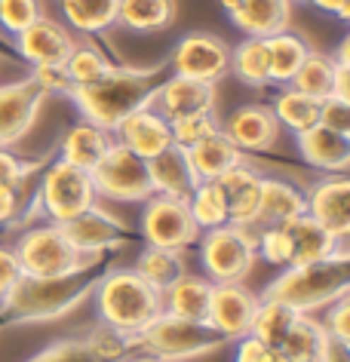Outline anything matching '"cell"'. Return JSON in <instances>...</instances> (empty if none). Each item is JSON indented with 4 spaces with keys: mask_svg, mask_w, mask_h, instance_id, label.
<instances>
[{
    "mask_svg": "<svg viewBox=\"0 0 350 362\" xmlns=\"http://www.w3.org/2000/svg\"><path fill=\"white\" fill-rule=\"evenodd\" d=\"M28 163H22L10 148H0V185L4 187H19L28 181Z\"/></svg>",
    "mask_w": 350,
    "mask_h": 362,
    "instance_id": "cell-46",
    "label": "cell"
},
{
    "mask_svg": "<svg viewBox=\"0 0 350 362\" xmlns=\"http://www.w3.org/2000/svg\"><path fill=\"white\" fill-rule=\"evenodd\" d=\"M258 298L243 288L240 283H212V301H209V322L215 332L228 338H246L252 329Z\"/></svg>",
    "mask_w": 350,
    "mask_h": 362,
    "instance_id": "cell-13",
    "label": "cell"
},
{
    "mask_svg": "<svg viewBox=\"0 0 350 362\" xmlns=\"http://www.w3.org/2000/svg\"><path fill=\"white\" fill-rule=\"evenodd\" d=\"M40 200L43 209L56 224H68L74 221L77 215H83L86 209L95 206V185L93 175L86 169H77L71 163L59 160L52 163L43 175L40 185Z\"/></svg>",
    "mask_w": 350,
    "mask_h": 362,
    "instance_id": "cell-8",
    "label": "cell"
},
{
    "mask_svg": "<svg viewBox=\"0 0 350 362\" xmlns=\"http://www.w3.org/2000/svg\"><path fill=\"white\" fill-rule=\"evenodd\" d=\"M43 95L47 93L34 83V77L0 86V148H10L28 135L43 105Z\"/></svg>",
    "mask_w": 350,
    "mask_h": 362,
    "instance_id": "cell-12",
    "label": "cell"
},
{
    "mask_svg": "<svg viewBox=\"0 0 350 362\" xmlns=\"http://www.w3.org/2000/svg\"><path fill=\"white\" fill-rule=\"evenodd\" d=\"M95 185V194L111 197V200H148L154 194L148 175V160H141L139 153H132L129 148H123L120 141H114L107 153L95 163V169H89Z\"/></svg>",
    "mask_w": 350,
    "mask_h": 362,
    "instance_id": "cell-7",
    "label": "cell"
},
{
    "mask_svg": "<svg viewBox=\"0 0 350 362\" xmlns=\"http://www.w3.org/2000/svg\"><path fill=\"white\" fill-rule=\"evenodd\" d=\"M160 86V71L154 68H111L102 80L86 86H71L68 95L83 111L89 123L114 132L123 117L151 105Z\"/></svg>",
    "mask_w": 350,
    "mask_h": 362,
    "instance_id": "cell-1",
    "label": "cell"
},
{
    "mask_svg": "<svg viewBox=\"0 0 350 362\" xmlns=\"http://www.w3.org/2000/svg\"><path fill=\"white\" fill-rule=\"evenodd\" d=\"M258 258V243L246 228L224 224L203 237L200 261L209 283H240Z\"/></svg>",
    "mask_w": 350,
    "mask_h": 362,
    "instance_id": "cell-6",
    "label": "cell"
},
{
    "mask_svg": "<svg viewBox=\"0 0 350 362\" xmlns=\"http://www.w3.org/2000/svg\"><path fill=\"white\" fill-rule=\"evenodd\" d=\"M231 68V49L228 43L218 40L215 34L194 31L178 40L173 52V71L175 77H191L200 83H215L218 77L228 74Z\"/></svg>",
    "mask_w": 350,
    "mask_h": 362,
    "instance_id": "cell-11",
    "label": "cell"
},
{
    "mask_svg": "<svg viewBox=\"0 0 350 362\" xmlns=\"http://www.w3.org/2000/svg\"><path fill=\"white\" fill-rule=\"evenodd\" d=\"M22 279H25V274H22V264H19V258H16V252L0 246V298L6 301Z\"/></svg>",
    "mask_w": 350,
    "mask_h": 362,
    "instance_id": "cell-47",
    "label": "cell"
},
{
    "mask_svg": "<svg viewBox=\"0 0 350 362\" xmlns=\"http://www.w3.org/2000/svg\"><path fill=\"white\" fill-rule=\"evenodd\" d=\"M280 353H276L271 344L252 338V334H246V338H240V347H237V362H274Z\"/></svg>",
    "mask_w": 350,
    "mask_h": 362,
    "instance_id": "cell-48",
    "label": "cell"
},
{
    "mask_svg": "<svg viewBox=\"0 0 350 362\" xmlns=\"http://www.w3.org/2000/svg\"><path fill=\"white\" fill-rule=\"evenodd\" d=\"M228 13L246 37H274L289 28L292 0H237Z\"/></svg>",
    "mask_w": 350,
    "mask_h": 362,
    "instance_id": "cell-23",
    "label": "cell"
},
{
    "mask_svg": "<svg viewBox=\"0 0 350 362\" xmlns=\"http://www.w3.org/2000/svg\"><path fill=\"white\" fill-rule=\"evenodd\" d=\"M255 243H258V249H262L267 264H274V267L292 264V246H289V237H286L283 224H267L262 240H255Z\"/></svg>",
    "mask_w": 350,
    "mask_h": 362,
    "instance_id": "cell-42",
    "label": "cell"
},
{
    "mask_svg": "<svg viewBox=\"0 0 350 362\" xmlns=\"http://www.w3.org/2000/svg\"><path fill=\"white\" fill-rule=\"evenodd\" d=\"M320 362H350L347 344L329 338V341H326V350H322V356H320Z\"/></svg>",
    "mask_w": 350,
    "mask_h": 362,
    "instance_id": "cell-52",
    "label": "cell"
},
{
    "mask_svg": "<svg viewBox=\"0 0 350 362\" xmlns=\"http://www.w3.org/2000/svg\"><path fill=\"white\" fill-rule=\"evenodd\" d=\"M320 126H326L332 132H341V135H350V102L344 98H322L320 102Z\"/></svg>",
    "mask_w": 350,
    "mask_h": 362,
    "instance_id": "cell-44",
    "label": "cell"
},
{
    "mask_svg": "<svg viewBox=\"0 0 350 362\" xmlns=\"http://www.w3.org/2000/svg\"><path fill=\"white\" fill-rule=\"evenodd\" d=\"M185 151H187V160H191L197 181H215L231 166L243 163V151H240L221 129H215L212 135H206L203 141H197Z\"/></svg>",
    "mask_w": 350,
    "mask_h": 362,
    "instance_id": "cell-24",
    "label": "cell"
},
{
    "mask_svg": "<svg viewBox=\"0 0 350 362\" xmlns=\"http://www.w3.org/2000/svg\"><path fill=\"white\" fill-rule=\"evenodd\" d=\"M62 68H65V77L71 86H86V83L102 80L114 65L95 47H74Z\"/></svg>",
    "mask_w": 350,
    "mask_h": 362,
    "instance_id": "cell-39",
    "label": "cell"
},
{
    "mask_svg": "<svg viewBox=\"0 0 350 362\" xmlns=\"http://www.w3.org/2000/svg\"><path fill=\"white\" fill-rule=\"evenodd\" d=\"M98 310L107 329L129 338V334H141L163 313V295L136 270H114L98 286Z\"/></svg>",
    "mask_w": 350,
    "mask_h": 362,
    "instance_id": "cell-2",
    "label": "cell"
},
{
    "mask_svg": "<svg viewBox=\"0 0 350 362\" xmlns=\"http://www.w3.org/2000/svg\"><path fill=\"white\" fill-rule=\"evenodd\" d=\"M274 362H286V359H280V356H276V359H274Z\"/></svg>",
    "mask_w": 350,
    "mask_h": 362,
    "instance_id": "cell-54",
    "label": "cell"
},
{
    "mask_svg": "<svg viewBox=\"0 0 350 362\" xmlns=\"http://www.w3.org/2000/svg\"><path fill=\"white\" fill-rule=\"evenodd\" d=\"M326 341H329L326 325L298 313L292 329L286 332V338L280 341V347H276V353H280V359H286V362H320L322 350H326Z\"/></svg>",
    "mask_w": 350,
    "mask_h": 362,
    "instance_id": "cell-28",
    "label": "cell"
},
{
    "mask_svg": "<svg viewBox=\"0 0 350 362\" xmlns=\"http://www.w3.org/2000/svg\"><path fill=\"white\" fill-rule=\"evenodd\" d=\"M34 83H37L43 93H68V89H71L68 77H65V68H62V65L34 68Z\"/></svg>",
    "mask_w": 350,
    "mask_h": 362,
    "instance_id": "cell-49",
    "label": "cell"
},
{
    "mask_svg": "<svg viewBox=\"0 0 350 362\" xmlns=\"http://www.w3.org/2000/svg\"><path fill=\"white\" fill-rule=\"evenodd\" d=\"M347 320H350V301H347V295H341L329 304V320L322 322L326 332H329V338L347 344L350 341V322Z\"/></svg>",
    "mask_w": 350,
    "mask_h": 362,
    "instance_id": "cell-45",
    "label": "cell"
},
{
    "mask_svg": "<svg viewBox=\"0 0 350 362\" xmlns=\"http://www.w3.org/2000/svg\"><path fill=\"white\" fill-rule=\"evenodd\" d=\"M141 230L151 246L160 249H178L194 246L200 240V228L191 218L187 200H175V197H163V194H151L141 212Z\"/></svg>",
    "mask_w": 350,
    "mask_h": 362,
    "instance_id": "cell-10",
    "label": "cell"
},
{
    "mask_svg": "<svg viewBox=\"0 0 350 362\" xmlns=\"http://www.w3.org/2000/svg\"><path fill=\"white\" fill-rule=\"evenodd\" d=\"M221 132L228 135L240 151H267V148H274L276 135H280V123H276L271 107L243 105L228 117Z\"/></svg>",
    "mask_w": 350,
    "mask_h": 362,
    "instance_id": "cell-20",
    "label": "cell"
},
{
    "mask_svg": "<svg viewBox=\"0 0 350 362\" xmlns=\"http://www.w3.org/2000/svg\"><path fill=\"white\" fill-rule=\"evenodd\" d=\"M117 22L132 31H166L175 22V0H120Z\"/></svg>",
    "mask_w": 350,
    "mask_h": 362,
    "instance_id": "cell-31",
    "label": "cell"
},
{
    "mask_svg": "<svg viewBox=\"0 0 350 362\" xmlns=\"http://www.w3.org/2000/svg\"><path fill=\"white\" fill-rule=\"evenodd\" d=\"M16 258L22 264V274L28 279H62L77 276L89 264H95V255H83L74 243L65 237L59 224L34 228L16 243Z\"/></svg>",
    "mask_w": 350,
    "mask_h": 362,
    "instance_id": "cell-4",
    "label": "cell"
},
{
    "mask_svg": "<svg viewBox=\"0 0 350 362\" xmlns=\"http://www.w3.org/2000/svg\"><path fill=\"white\" fill-rule=\"evenodd\" d=\"M16 43H19V52L34 68L65 65L71 49L77 47L65 25H59L56 19H47V16H40L34 25H28L25 31L16 34Z\"/></svg>",
    "mask_w": 350,
    "mask_h": 362,
    "instance_id": "cell-17",
    "label": "cell"
},
{
    "mask_svg": "<svg viewBox=\"0 0 350 362\" xmlns=\"http://www.w3.org/2000/svg\"><path fill=\"white\" fill-rule=\"evenodd\" d=\"M62 230H65V237L74 243V246L83 252V255H102L105 249L117 246V243L123 240V233L127 228L120 224V218H114V215H107L102 209H86L83 215H77L74 221L68 224H59Z\"/></svg>",
    "mask_w": 350,
    "mask_h": 362,
    "instance_id": "cell-22",
    "label": "cell"
},
{
    "mask_svg": "<svg viewBox=\"0 0 350 362\" xmlns=\"http://www.w3.org/2000/svg\"><path fill=\"white\" fill-rule=\"evenodd\" d=\"M304 4H310V0H304Z\"/></svg>",
    "mask_w": 350,
    "mask_h": 362,
    "instance_id": "cell-55",
    "label": "cell"
},
{
    "mask_svg": "<svg viewBox=\"0 0 350 362\" xmlns=\"http://www.w3.org/2000/svg\"><path fill=\"white\" fill-rule=\"evenodd\" d=\"M187 209H191V218L197 221L200 230H215L228 224V209H224V197L218 191L215 181H200L194 187V194L187 197Z\"/></svg>",
    "mask_w": 350,
    "mask_h": 362,
    "instance_id": "cell-38",
    "label": "cell"
},
{
    "mask_svg": "<svg viewBox=\"0 0 350 362\" xmlns=\"http://www.w3.org/2000/svg\"><path fill=\"white\" fill-rule=\"evenodd\" d=\"M117 141L123 148H129L132 153H139L141 160L157 157L160 151H166L173 141V126H169L166 117H160L154 107H141V111H132L129 117H123L120 126H117Z\"/></svg>",
    "mask_w": 350,
    "mask_h": 362,
    "instance_id": "cell-18",
    "label": "cell"
},
{
    "mask_svg": "<svg viewBox=\"0 0 350 362\" xmlns=\"http://www.w3.org/2000/svg\"><path fill=\"white\" fill-rule=\"evenodd\" d=\"M136 274L145 279V283L154 286L160 295H163L178 276H185V258H182V252H178V249L148 246V249L139 255Z\"/></svg>",
    "mask_w": 350,
    "mask_h": 362,
    "instance_id": "cell-32",
    "label": "cell"
},
{
    "mask_svg": "<svg viewBox=\"0 0 350 362\" xmlns=\"http://www.w3.org/2000/svg\"><path fill=\"white\" fill-rule=\"evenodd\" d=\"M151 107L166 117V120H178V117L191 114H209L215 111V83H200L191 77H169L160 80Z\"/></svg>",
    "mask_w": 350,
    "mask_h": 362,
    "instance_id": "cell-15",
    "label": "cell"
},
{
    "mask_svg": "<svg viewBox=\"0 0 350 362\" xmlns=\"http://www.w3.org/2000/svg\"><path fill=\"white\" fill-rule=\"evenodd\" d=\"M243 83L264 86L271 83V71H267V40L264 37H246L243 43L231 49V68Z\"/></svg>",
    "mask_w": 350,
    "mask_h": 362,
    "instance_id": "cell-35",
    "label": "cell"
},
{
    "mask_svg": "<svg viewBox=\"0 0 350 362\" xmlns=\"http://www.w3.org/2000/svg\"><path fill=\"white\" fill-rule=\"evenodd\" d=\"M304 212V194L295 185L283 178H264L262 181V203H258L255 224H283Z\"/></svg>",
    "mask_w": 350,
    "mask_h": 362,
    "instance_id": "cell-29",
    "label": "cell"
},
{
    "mask_svg": "<svg viewBox=\"0 0 350 362\" xmlns=\"http://www.w3.org/2000/svg\"><path fill=\"white\" fill-rule=\"evenodd\" d=\"M313 6H320L322 13H332L338 19H350V0H310Z\"/></svg>",
    "mask_w": 350,
    "mask_h": 362,
    "instance_id": "cell-53",
    "label": "cell"
},
{
    "mask_svg": "<svg viewBox=\"0 0 350 362\" xmlns=\"http://www.w3.org/2000/svg\"><path fill=\"white\" fill-rule=\"evenodd\" d=\"M332 95L350 102V65H338L335 62V83H332Z\"/></svg>",
    "mask_w": 350,
    "mask_h": 362,
    "instance_id": "cell-51",
    "label": "cell"
},
{
    "mask_svg": "<svg viewBox=\"0 0 350 362\" xmlns=\"http://www.w3.org/2000/svg\"><path fill=\"white\" fill-rule=\"evenodd\" d=\"M267 40V71H271V83H286L295 77V71L301 68V62L310 56L308 40L298 37V34L280 31Z\"/></svg>",
    "mask_w": 350,
    "mask_h": 362,
    "instance_id": "cell-30",
    "label": "cell"
},
{
    "mask_svg": "<svg viewBox=\"0 0 350 362\" xmlns=\"http://www.w3.org/2000/svg\"><path fill=\"white\" fill-rule=\"evenodd\" d=\"M31 362H102V359L83 341H62V344H52L49 350L37 353Z\"/></svg>",
    "mask_w": 350,
    "mask_h": 362,
    "instance_id": "cell-43",
    "label": "cell"
},
{
    "mask_svg": "<svg viewBox=\"0 0 350 362\" xmlns=\"http://www.w3.org/2000/svg\"><path fill=\"white\" fill-rule=\"evenodd\" d=\"M262 181L264 178L243 163H237L224 175L215 178L224 197V209H228V224H237V228H252L255 224L258 203H262Z\"/></svg>",
    "mask_w": 350,
    "mask_h": 362,
    "instance_id": "cell-16",
    "label": "cell"
},
{
    "mask_svg": "<svg viewBox=\"0 0 350 362\" xmlns=\"http://www.w3.org/2000/svg\"><path fill=\"white\" fill-rule=\"evenodd\" d=\"M283 230L289 237L292 246V264H317V261H329V258H347V252L341 249V240H335L326 228H320L308 212L295 215V218L283 221Z\"/></svg>",
    "mask_w": 350,
    "mask_h": 362,
    "instance_id": "cell-19",
    "label": "cell"
},
{
    "mask_svg": "<svg viewBox=\"0 0 350 362\" xmlns=\"http://www.w3.org/2000/svg\"><path fill=\"white\" fill-rule=\"evenodd\" d=\"M148 175L154 194L175 197V200H187L194 194V187L200 185L187 160V151L182 144H169L166 151H160L157 157L148 160Z\"/></svg>",
    "mask_w": 350,
    "mask_h": 362,
    "instance_id": "cell-21",
    "label": "cell"
},
{
    "mask_svg": "<svg viewBox=\"0 0 350 362\" xmlns=\"http://www.w3.org/2000/svg\"><path fill=\"white\" fill-rule=\"evenodd\" d=\"M117 10H120V0H62L65 22L80 34L111 28L117 22Z\"/></svg>",
    "mask_w": 350,
    "mask_h": 362,
    "instance_id": "cell-33",
    "label": "cell"
},
{
    "mask_svg": "<svg viewBox=\"0 0 350 362\" xmlns=\"http://www.w3.org/2000/svg\"><path fill=\"white\" fill-rule=\"evenodd\" d=\"M332 83H335V59L322 56V52H310L301 62V68L295 71V77L289 80L292 89L317 98V102L332 95Z\"/></svg>",
    "mask_w": 350,
    "mask_h": 362,
    "instance_id": "cell-36",
    "label": "cell"
},
{
    "mask_svg": "<svg viewBox=\"0 0 350 362\" xmlns=\"http://www.w3.org/2000/svg\"><path fill=\"white\" fill-rule=\"evenodd\" d=\"M271 111L276 117V123L289 126L295 135L308 132V129H313V126L320 123V102L317 98H310V95H304V93H298V89H292V86H286L283 93L276 95V105L271 107Z\"/></svg>",
    "mask_w": 350,
    "mask_h": 362,
    "instance_id": "cell-34",
    "label": "cell"
},
{
    "mask_svg": "<svg viewBox=\"0 0 350 362\" xmlns=\"http://www.w3.org/2000/svg\"><path fill=\"white\" fill-rule=\"evenodd\" d=\"M304 212L310 215L320 228H326L332 237L344 243L350 233V181L335 172L326 181H320L313 191L304 197Z\"/></svg>",
    "mask_w": 350,
    "mask_h": 362,
    "instance_id": "cell-14",
    "label": "cell"
},
{
    "mask_svg": "<svg viewBox=\"0 0 350 362\" xmlns=\"http://www.w3.org/2000/svg\"><path fill=\"white\" fill-rule=\"evenodd\" d=\"M209 301H212V283L203 276H178L163 292V313L178 316V320L206 322L209 320Z\"/></svg>",
    "mask_w": 350,
    "mask_h": 362,
    "instance_id": "cell-26",
    "label": "cell"
},
{
    "mask_svg": "<svg viewBox=\"0 0 350 362\" xmlns=\"http://www.w3.org/2000/svg\"><path fill=\"white\" fill-rule=\"evenodd\" d=\"M298 151L310 166L326 172H344L350 166V135L332 132L320 123L298 135Z\"/></svg>",
    "mask_w": 350,
    "mask_h": 362,
    "instance_id": "cell-25",
    "label": "cell"
},
{
    "mask_svg": "<svg viewBox=\"0 0 350 362\" xmlns=\"http://www.w3.org/2000/svg\"><path fill=\"white\" fill-rule=\"evenodd\" d=\"M19 212V191L0 185V224H10Z\"/></svg>",
    "mask_w": 350,
    "mask_h": 362,
    "instance_id": "cell-50",
    "label": "cell"
},
{
    "mask_svg": "<svg viewBox=\"0 0 350 362\" xmlns=\"http://www.w3.org/2000/svg\"><path fill=\"white\" fill-rule=\"evenodd\" d=\"M77 301H83V286L77 276L62 279H28L25 276L13 295L6 298V307L19 316V320H49L71 310Z\"/></svg>",
    "mask_w": 350,
    "mask_h": 362,
    "instance_id": "cell-9",
    "label": "cell"
},
{
    "mask_svg": "<svg viewBox=\"0 0 350 362\" xmlns=\"http://www.w3.org/2000/svg\"><path fill=\"white\" fill-rule=\"evenodd\" d=\"M40 4L37 0H0V25L6 31L19 34L28 25H34L40 19Z\"/></svg>",
    "mask_w": 350,
    "mask_h": 362,
    "instance_id": "cell-41",
    "label": "cell"
},
{
    "mask_svg": "<svg viewBox=\"0 0 350 362\" xmlns=\"http://www.w3.org/2000/svg\"><path fill=\"white\" fill-rule=\"evenodd\" d=\"M136 338L145 344V350L151 356H157L163 362L200 356V353H209L224 341L209 322L178 320V316H169V313H160L145 332L136 334Z\"/></svg>",
    "mask_w": 350,
    "mask_h": 362,
    "instance_id": "cell-5",
    "label": "cell"
},
{
    "mask_svg": "<svg viewBox=\"0 0 350 362\" xmlns=\"http://www.w3.org/2000/svg\"><path fill=\"white\" fill-rule=\"evenodd\" d=\"M295 313L292 307H286L280 301H271V298H262L255 307V316H252V329H249V334L264 344H271V347L276 350L280 347V341L286 338V332L292 329L295 322Z\"/></svg>",
    "mask_w": 350,
    "mask_h": 362,
    "instance_id": "cell-37",
    "label": "cell"
},
{
    "mask_svg": "<svg viewBox=\"0 0 350 362\" xmlns=\"http://www.w3.org/2000/svg\"><path fill=\"white\" fill-rule=\"evenodd\" d=\"M173 126V141L182 144V148H191V144L203 141L206 135H212L215 129H221L215 114H191V117H178V120H169Z\"/></svg>",
    "mask_w": 350,
    "mask_h": 362,
    "instance_id": "cell-40",
    "label": "cell"
},
{
    "mask_svg": "<svg viewBox=\"0 0 350 362\" xmlns=\"http://www.w3.org/2000/svg\"><path fill=\"white\" fill-rule=\"evenodd\" d=\"M114 144L111 139V132L102 129V126H95V123H77V126H71L68 135H65V141H62V160L71 163V166H77V169H95V163L105 157L107 148Z\"/></svg>",
    "mask_w": 350,
    "mask_h": 362,
    "instance_id": "cell-27",
    "label": "cell"
},
{
    "mask_svg": "<svg viewBox=\"0 0 350 362\" xmlns=\"http://www.w3.org/2000/svg\"><path fill=\"white\" fill-rule=\"evenodd\" d=\"M350 270L347 258H329L317 264H298L283 270L271 286L264 288V298L292 307L295 313H308L317 307H329L335 298L347 295Z\"/></svg>",
    "mask_w": 350,
    "mask_h": 362,
    "instance_id": "cell-3",
    "label": "cell"
}]
</instances>
